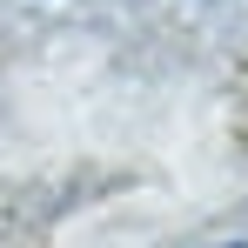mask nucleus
Returning <instances> with one entry per match:
<instances>
[{
	"label": "nucleus",
	"mask_w": 248,
	"mask_h": 248,
	"mask_svg": "<svg viewBox=\"0 0 248 248\" xmlns=\"http://www.w3.org/2000/svg\"><path fill=\"white\" fill-rule=\"evenodd\" d=\"M215 248H248V242H215Z\"/></svg>",
	"instance_id": "f257e3e1"
}]
</instances>
